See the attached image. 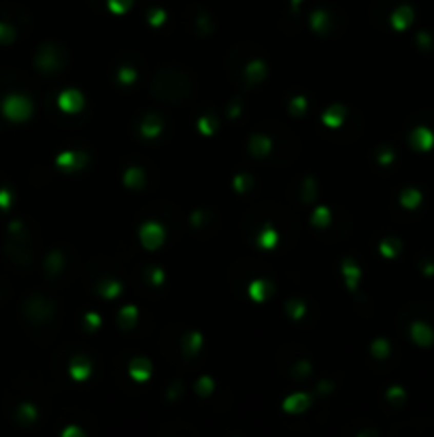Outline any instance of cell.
Here are the masks:
<instances>
[{
  "instance_id": "obj_18",
  "label": "cell",
  "mask_w": 434,
  "mask_h": 437,
  "mask_svg": "<svg viewBox=\"0 0 434 437\" xmlns=\"http://www.w3.org/2000/svg\"><path fill=\"white\" fill-rule=\"evenodd\" d=\"M200 346H202V335L200 333H190L183 339V348H185V354L187 356H194L196 352L200 350Z\"/></svg>"
},
{
  "instance_id": "obj_6",
  "label": "cell",
  "mask_w": 434,
  "mask_h": 437,
  "mask_svg": "<svg viewBox=\"0 0 434 437\" xmlns=\"http://www.w3.org/2000/svg\"><path fill=\"white\" fill-rule=\"evenodd\" d=\"M411 337H413V341L419 344V346H430L434 341L432 329L424 322H415L413 324V327H411Z\"/></svg>"
},
{
  "instance_id": "obj_40",
  "label": "cell",
  "mask_w": 434,
  "mask_h": 437,
  "mask_svg": "<svg viewBox=\"0 0 434 437\" xmlns=\"http://www.w3.org/2000/svg\"><path fill=\"white\" fill-rule=\"evenodd\" d=\"M11 205V192L9 190H0V207H9Z\"/></svg>"
},
{
  "instance_id": "obj_48",
  "label": "cell",
  "mask_w": 434,
  "mask_h": 437,
  "mask_svg": "<svg viewBox=\"0 0 434 437\" xmlns=\"http://www.w3.org/2000/svg\"><path fill=\"white\" fill-rule=\"evenodd\" d=\"M292 5H294V7H298V5H300V0H292Z\"/></svg>"
},
{
  "instance_id": "obj_15",
  "label": "cell",
  "mask_w": 434,
  "mask_h": 437,
  "mask_svg": "<svg viewBox=\"0 0 434 437\" xmlns=\"http://www.w3.org/2000/svg\"><path fill=\"white\" fill-rule=\"evenodd\" d=\"M124 184L128 188H141L145 184V173L141 171L139 166H132V168H128L126 175H124Z\"/></svg>"
},
{
  "instance_id": "obj_19",
  "label": "cell",
  "mask_w": 434,
  "mask_h": 437,
  "mask_svg": "<svg viewBox=\"0 0 434 437\" xmlns=\"http://www.w3.org/2000/svg\"><path fill=\"white\" fill-rule=\"evenodd\" d=\"M268 292H270V288H268L266 281H262V279L253 281V284L249 286V294H251V299H253V301H258V303H262V301L266 299V294H268Z\"/></svg>"
},
{
  "instance_id": "obj_39",
  "label": "cell",
  "mask_w": 434,
  "mask_h": 437,
  "mask_svg": "<svg viewBox=\"0 0 434 437\" xmlns=\"http://www.w3.org/2000/svg\"><path fill=\"white\" fill-rule=\"evenodd\" d=\"M305 188H307V192H305V201H313V196H315V181H313L311 177L305 181Z\"/></svg>"
},
{
  "instance_id": "obj_3",
  "label": "cell",
  "mask_w": 434,
  "mask_h": 437,
  "mask_svg": "<svg viewBox=\"0 0 434 437\" xmlns=\"http://www.w3.org/2000/svg\"><path fill=\"white\" fill-rule=\"evenodd\" d=\"M36 66H38L41 70H45V73H51V70H55L57 66H60V58H57L55 47L43 45L41 51L36 53Z\"/></svg>"
},
{
  "instance_id": "obj_43",
  "label": "cell",
  "mask_w": 434,
  "mask_h": 437,
  "mask_svg": "<svg viewBox=\"0 0 434 437\" xmlns=\"http://www.w3.org/2000/svg\"><path fill=\"white\" fill-rule=\"evenodd\" d=\"M151 279H153V286H160V284H162V279H164V273H162V269H153V273H151Z\"/></svg>"
},
{
  "instance_id": "obj_26",
  "label": "cell",
  "mask_w": 434,
  "mask_h": 437,
  "mask_svg": "<svg viewBox=\"0 0 434 437\" xmlns=\"http://www.w3.org/2000/svg\"><path fill=\"white\" fill-rule=\"evenodd\" d=\"M198 128L202 135H213L217 130V120L211 118V116H205V118H200L198 120Z\"/></svg>"
},
{
  "instance_id": "obj_5",
  "label": "cell",
  "mask_w": 434,
  "mask_h": 437,
  "mask_svg": "<svg viewBox=\"0 0 434 437\" xmlns=\"http://www.w3.org/2000/svg\"><path fill=\"white\" fill-rule=\"evenodd\" d=\"M88 160L85 158V154H79V151H64L57 156V166L64 168V171H72V168H81L83 162Z\"/></svg>"
},
{
  "instance_id": "obj_16",
  "label": "cell",
  "mask_w": 434,
  "mask_h": 437,
  "mask_svg": "<svg viewBox=\"0 0 434 437\" xmlns=\"http://www.w3.org/2000/svg\"><path fill=\"white\" fill-rule=\"evenodd\" d=\"M249 149H251V154H255V156H264V154L270 151V139H266L262 135H255L249 141Z\"/></svg>"
},
{
  "instance_id": "obj_42",
  "label": "cell",
  "mask_w": 434,
  "mask_h": 437,
  "mask_svg": "<svg viewBox=\"0 0 434 437\" xmlns=\"http://www.w3.org/2000/svg\"><path fill=\"white\" fill-rule=\"evenodd\" d=\"M85 322L90 324V329H96V327H100V316L98 314H88V316H85Z\"/></svg>"
},
{
  "instance_id": "obj_10",
  "label": "cell",
  "mask_w": 434,
  "mask_h": 437,
  "mask_svg": "<svg viewBox=\"0 0 434 437\" xmlns=\"http://www.w3.org/2000/svg\"><path fill=\"white\" fill-rule=\"evenodd\" d=\"M343 275L347 279V286L353 290L358 286V281H360V267L351 258H345L343 260Z\"/></svg>"
},
{
  "instance_id": "obj_28",
  "label": "cell",
  "mask_w": 434,
  "mask_h": 437,
  "mask_svg": "<svg viewBox=\"0 0 434 437\" xmlns=\"http://www.w3.org/2000/svg\"><path fill=\"white\" fill-rule=\"evenodd\" d=\"M328 222H330V211L326 207H317L313 214V224L315 226H326Z\"/></svg>"
},
{
  "instance_id": "obj_27",
  "label": "cell",
  "mask_w": 434,
  "mask_h": 437,
  "mask_svg": "<svg viewBox=\"0 0 434 437\" xmlns=\"http://www.w3.org/2000/svg\"><path fill=\"white\" fill-rule=\"evenodd\" d=\"M398 250H400V243L396 241V239H387V241L381 243V254H383V256H387V258L396 256Z\"/></svg>"
},
{
  "instance_id": "obj_7",
  "label": "cell",
  "mask_w": 434,
  "mask_h": 437,
  "mask_svg": "<svg viewBox=\"0 0 434 437\" xmlns=\"http://www.w3.org/2000/svg\"><path fill=\"white\" fill-rule=\"evenodd\" d=\"M309 403H311L309 394H305V392H296V394H292V397H287V399L283 401V410H285V412L296 414V412L307 410Z\"/></svg>"
},
{
  "instance_id": "obj_17",
  "label": "cell",
  "mask_w": 434,
  "mask_h": 437,
  "mask_svg": "<svg viewBox=\"0 0 434 437\" xmlns=\"http://www.w3.org/2000/svg\"><path fill=\"white\" fill-rule=\"evenodd\" d=\"M264 75H266V64H264L262 60L249 62V66H247V79H249V81L258 83V81L264 79Z\"/></svg>"
},
{
  "instance_id": "obj_46",
  "label": "cell",
  "mask_w": 434,
  "mask_h": 437,
  "mask_svg": "<svg viewBox=\"0 0 434 437\" xmlns=\"http://www.w3.org/2000/svg\"><path fill=\"white\" fill-rule=\"evenodd\" d=\"M296 369H298V371H296L298 375H300V373H302V375H305V373H309V363H300Z\"/></svg>"
},
{
  "instance_id": "obj_22",
  "label": "cell",
  "mask_w": 434,
  "mask_h": 437,
  "mask_svg": "<svg viewBox=\"0 0 434 437\" xmlns=\"http://www.w3.org/2000/svg\"><path fill=\"white\" fill-rule=\"evenodd\" d=\"M311 26H313L315 32H324L326 28H328V15H326V11H315L313 15H311Z\"/></svg>"
},
{
  "instance_id": "obj_32",
  "label": "cell",
  "mask_w": 434,
  "mask_h": 437,
  "mask_svg": "<svg viewBox=\"0 0 434 437\" xmlns=\"http://www.w3.org/2000/svg\"><path fill=\"white\" fill-rule=\"evenodd\" d=\"M305 109H307V101H305V96H296L294 101L289 103V111H292L294 116L305 113Z\"/></svg>"
},
{
  "instance_id": "obj_31",
  "label": "cell",
  "mask_w": 434,
  "mask_h": 437,
  "mask_svg": "<svg viewBox=\"0 0 434 437\" xmlns=\"http://www.w3.org/2000/svg\"><path fill=\"white\" fill-rule=\"evenodd\" d=\"M13 39H15V30H13L9 24H0V43L9 45V43H13Z\"/></svg>"
},
{
  "instance_id": "obj_4",
  "label": "cell",
  "mask_w": 434,
  "mask_h": 437,
  "mask_svg": "<svg viewBox=\"0 0 434 437\" xmlns=\"http://www.w3.org/2000/svg\"><path fill=\"white\" fill-rule=\"evenodd\" d=\"M57 105H60V109L66 111V113H77L83 107V96L77 90H66L57 98Z\"/></svg>"
},
{
  "instance_id": "obj_45",
  "label": "cell",
  "mask_w": 434,
  "mask_h": 437,
  "mask_svg": "<svg viewBox=\"0 0 434 437\" xmlns=\"http://www.w3.org/2000/svg\"><path fill=\"white\" fill-rule=\"evenodd\" d=\"M62 435H64V437H70V435L83 437V431H81V429H77V427H70V429H64V431H62Z\"/></svg>"
},
{
  "instance_id": "obj_12",
  "label": "cell",
  "mask_w": 434,
  "mask_h": 437,
  "mask_svg": "<svg viewBox=\"0 0 434 437\" xmlns=\"http://www.w3.org/2000/svg\"><path fill=\"white\" fill-rule=\"evenodd\" d=\"M90 371H92V367H90L88 358H83V356H77L75 360L70 363V375L75 377V379H85V377L90 375Z\"/></svg>"
},
{
  "instance_id": "obj_24",
  "label": "cell",
  "mask_w": 434,
  "mask_h": 437,
  "mask_svg": "<svg viewBox=\"0 0 434 437\" xmlns=\"http://www.w3.org/2000/svg\"><path fill=\"white\" fill-rule=\"evenodd\" d=\"M136 316H139V312H136V307H134V305H126V307L122 309V312H120V320H122L124 327H130V324H134Z\"/></svg>"
},
{
  "instance_id": "obj_41",
  "label": "cell",
  "mask_w": 434,
  "mask_h": 437,
  "mask_svg": "<svg viewBox=\"0 0 434 437\" xmlns=\"http://www.w3.org/2000/svg\"><path fill=\"white\" fill-rule=\"evenodd\" d=\"M392 160H394V154L389 151V149H383L381 156H379V162L381 164H392Z\"/></svg>"
},
{
  "instance_id": "obj_21",
  "label": "cell",
  "mask_w": 434,
  "mask_h": 437,
  "mask_svg": "<svg viewBox=\"0 0 434 437\" xmlns=\"http://www.w3.org/2000/svg\"><path fill=\"white\" fill-rule=\"evenodd\" d=\"M400 203L404 205V207H409V209H413V207H417L419 203H422V194H419L417 190H404L402 192V196H400Z\"/></svg>"
},
{
  "instance_id": "obj_38",
  "label": "cell",
  "mask_w": 434,
  "mask_h": 437,
  "mask_svg": "<svg viewBox=\"0 0 434 437\" xmlns=\"http://www.w3.org/2000/svg\"><path fill=\"white\" fill-rule=\"evenodd\" d=\"M134 79H136V73H134L132 68H122L120 70V81L122 83H132Z\"/></svg>"
},
{
  "instance_id": "obj_34",
  "label": "cell",
  "mask_w": 434,
  "mask_h": 437,
  "mask_svg": "<svg viewBox=\"0 0 434 437\" xmlns=\"http://www.w3.org/2000/svg\"><path fill=\"white\" fill-rule=\"evenodd\" d=\"M109 7L113 13H126L132 7V0H109Z\"/></svg>"
},
{
  "instance_id": "obj_25",
  "label": "cell",
  "mask_w": 434,
  "mask_h": 437,
  "mask_svg": "<svg viewBox=\"0 0 434 437\" xmlns=\"http://www.w3.org/2000/svg\"><path fill=\"white\" fill-rule=\"evenodd\" d=\"M45 264H47V273H57V271H60V267L64 264L62 254H60V252H51Z\"/></svg>"
},
{
  "instance_id": "obj_29",
  "label": "cell",
  "mask_w": 434,
  "mask_h": 437,
  "mask_svg": "<svg viewBox=\"0 0 434 437\" xmlns=\"http://www.w3.org/2000/svg\"><path fill=\"white\" fill-rule=\"evenodd\" d=\"M287 312L294 320H300L302 316H305V303H302V301H289L287 303Z\"/></svg>"
},
{
  "instance_id": "obj_2",
  "label": "cell",
  "mask_w": 434,
  "mask_h": 437,
  "mask_svg": "<svg viewBox=\"0 0 434 437\" xmlns=\"http://www.w3.org/2000/svg\"><path fill=\"white\" fill-rule=\"evenodd\" d=\"M139 235H141L143 245L147 248V250H155V248H160V245H162V241H164V229H162L157 222H147V224H143Z\"/></svg>"
},
{
  "instance_id": "obj_20",
  "label": "cell",
  "mask_w": 434,
  "mask_h": 437,
  "mask_svg": "<svg viewBox=\"0 0 434 437\" xmlns=\"http://www.w3.org/2000/svg\"><path fill=\"white\" fill-rule=\"evenodd\" d=\"M274 243H277V233H274L272 229H264L262 233H260V237H258V245H260V248L272 250Z\"/></svg>"
},
{
  "instance_id": "obj_47",
  "label": "cell",
  "mask_w": 434,
  "mask_h": 437,
  "mask_svg": "<svg viewBox=\"0 0 434 437\" xmlns=\"http://www.w3.org/2000/svg\"><path fill=\"white\" fill-rule=\"evenodd\" d=\"M419 43H422L424 47H428V45H430V39H428L426 34H419Z\"/></svg>"
},
{
  "instance_id": "obj_14",
  "label": "cell",
  "mask_w": 434,
  "mask_h": 437,
  "mask_svg": "<svg viewBox=\"0 0 434 437\" xmlns=\"http://www.w3.org/2000/svg\"><path fill=\"white\" fill-rule=\"evenodd\" d=\"M411 22H413V11H411L409 7L398 9L394 15H392V24H394L396 30H404V28H407Z\"/></svg>"
},
{
  "instance_id": "obj_33",
  "label": "cell",
  "mask_w": 434,
  "mask_h": 437,
  "mask_svg": "<svg viewBox=\"0 0 434 437\" xmlns=\"http://www.w3.org/2000/svg\"><path fill=\"white\" fill-rule=\"evenodd\" d=\"M372 354L379 356V358L387 356V354H389V344H387L385 339H377V341L372 344Z\"/></svg>"
},
{
  "instance_id": "obj_1",
  "label": "cell",
  "mask_w": 434,
  "mask_h": 437,
  "mask_svg": "<svg viewBox=\"0 0 434 437\" xmlns=\"http://www.w3.org/2000/svg\"><path fill=\"white\" fill-rule=\"evenodd\" d=\"M3 113L13 122H24L32 113V103L22 94H11L3 101Z\"/></svg>"
},
{
  "instance_id": "obj_8",
  "label": "cell",
  "mask_w": 434,
  "mask_h": 437,
  "mask_svg": "<svg viewBox=\"0 0 434 437\" xmlns=\"http://www.w3.org/2000/svg\"><path fill=\"white\" fill-rule=\"evenodd\" d=\"M130 375H132L136 382H145L151 375V363L147 358H134L130 363Z\"/></svg>"
},
{
  "instance_id": "obj_35",
  "label": "cell",
  "mask_w": 434,
  "mask_h": 437,
  "mask_svg": "<svg viewBox=\"0 0 434 437\" xmlns=\"http://www.w3.org/2000/svg\"><path fill=\"white\" fill-rule=\"evenodd\" d=\"M196 390H198V394H211L213 392V379L211 377H200L198 379V384H196Z\"/></svg>"
},
{
  "instance_id": "obj_11",
  "label": "cell",
  "mask_w": 434,
  "mask_h": 437,
  "mask_svg": "<svg viewBox=\"0 0 434 437\" xmlns=\"http://www.w3.org/2000/svg\"><path fill=\"white\" fill-rule=\"evenodd\" d=\"M162 132V120L157 118V116H147L145 118V122H143V126H141V135L143 137H157Z\"/></svg>"
},
{
  "instance_id": "obj_30",
  "label": "cell",
  "mask_w": 434,
  "mask_h": 437,
  "mask_svg": "<svg viewBox=\"0 0 434 437\" xmlns=\"http://www.w3.org/2000/svg\"><path fill=\"white\" fill-rule=\"evenodd\" d=\"M19 420H24V422H32V420H36V410H34V405H30V403H22V407H19Z\"/></svg>"
},
{
  "instance_id": "obj_13",
  "label": "cell",
  "mask_w": 434,
  "mask_h": 437,
  "mask_svg": "<svg viewBox=\"0 0 434 437\" xmlns=\"http://www.w3.org/2000/svg\"><path fill=\"white\" fill-rule=\"evenodd\" d=\"M343 118H345V109L341 107V105H334V107H330L326 113H324V124L326 126H330V128H339L341 126V122H343Z\"/></svg>"
},
{
  "instance_id": "obj_44",
  "label": "cell",
  "mask_w": 434,
  "mask_h": 437,
  "mask_svg": "<svg viewBox=\"0 0 434 437\" xmlns=\"http://www.w3.org/2000/svg\"><path fill=\"white\" fill-rule=\"evenodd\" d=\"M387 397H389V399H404V390L396 386V388H392V390L387 392Z\"/></svg>"
},
{
  "instance_id": "obj_23",
  "label": "cell",
  "mask_w": 434,
  "mask_h": 437,
  "mask_svg": "<svg viewBox=\"0 0 434 437\" xmlns=\"http://www.w3.org/2000/svg\"><path fill=\"white\" fill-rule=\"evenodd\" d=\"M120 292H122V284H120V281H105V284L100 286V294H103L105 299H115Z\"/></svg>"
},
{
  "instance_id": "obj_9",
  "label": "cell",
  "mask_w": 434,
  "mask_h": 437,
  "mask_svg": "<svg viewBox=\"0 0 434 437\" xmlns=\"http://www.w3.org/2000/svg\"><path fill=\"white\" fill-rule=\"evenodd\" d=\"M434 143V137L428 128H415L411 135V145L417 149H430Z\"/></svg>"
},
{
  "instance_id": "obj_36",
  "label": "cell",
  "mask_w": 434,
  "mask_h": 437,
  "mask_svg": "<svg viewBox=\"0 0 434 437\" xmlns=\"http://www.w3.org/2000/svg\"><path fill=\"white\" fill-rule=\"evenodd\" d=\"M247 188H251V177L249 175H236L234 177V190L245 192Z\"/></svg>"
},
{
  "instance_id": "obj_37",
  "label": "cell",
  "mask_w": 434,
  "mask_h": 437,
  "mask_svg": "<svg viewBox=\"0 0 434 437\" xmlns=\"http://www.w3.org/2000/svg\"><path fill=\"white\" fill-rule=\"evenodd\" d=\"M164 17H166V13H164L162 9H155V11L149 13V22H151V26H155V28L164 22Z\"/></svg>"
}]
</instances>
